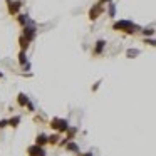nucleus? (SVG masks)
Instances as JSON below:
<instances>
[{
  "instance_id": "1",
  "label": "nucleus",
  "mask_w": 156,
  "mask_h": 156,
  "mask_svg": "<svg viewBox=\"0 0 156 156\" xmlns=\"http://www.w3.org/2000/svg\"><path fill=\"white\" fill-rule=\"evenodd\" d=\"M128 54H129V55H136V54H138V51H129Z\"/></svg>"
}]
</instances>
